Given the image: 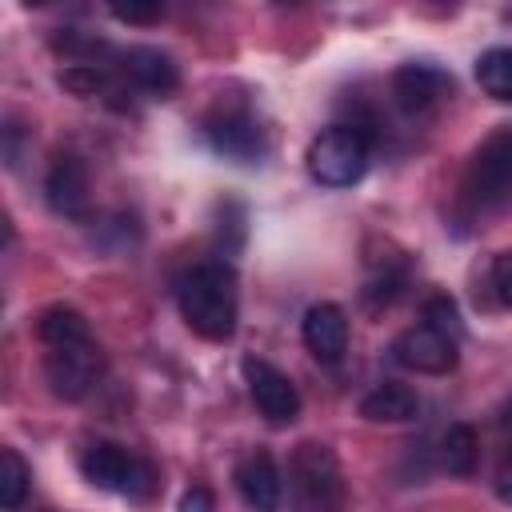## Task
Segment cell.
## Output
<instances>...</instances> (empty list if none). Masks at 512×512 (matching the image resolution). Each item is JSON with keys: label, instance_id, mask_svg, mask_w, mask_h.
I'll return each mask as SVG.
<instances>
[{"label": "cell", "instance_id": "7c38bea8", "mask_svg": "<svg viewBox=\"0 0 512 512\" xmlns=\"http://www.w3.org/2000/svg\"><path fill=\"white\" fill-rule=\"evenodd\" d=\"M136 464L140 456H132L128 448L112 444V440H92L84 452H80V472L88 484L104 488V492H128L132 476H136Z\"/></svg>", "mask_w": 512, "mask_h": 512}, {"label": "cell", "instance_id": "9c48e42d", "mask_svg": "<svg viewBox=\"0 0 512 512\" xmlns=\"http://www.w3.org/2000/svg\"><path fill=\"white\" fill-rule=\"evenodd\" d=\"M204 136L208 144L224 156V160H236V164H256L264 156V128L248 116V112H220L204 124Z\"/></svg>", "mask_w": 512, "mask_h": 512}, {"label": "cell", "instance_id": "52a82bcc", "mask_svg": "<svg viewBox=\"0 0 512 512\" xmlns=\"http://www.w3.org/2000/svg\"><path fill=\"white\" fill-rule=\"evenodd\" d=\"M456 344H460L456 336H448V332H440V328H432V324H416V328H408V332H400V336L392 340V356H396V364H404V368H412V372L444 376V372H452L456 360H460Z\"/></svg>", "mask_w": 512, "mask_h": 512}, {"label": "cell", "instance_id": "4fadbf2b", "mask_svg": "<svg viewBox=\"0 0 512 512\" xmlns=\"http://www.w3.org/2000/svg\"><path fill=\"white\" fill-rule=\"evenodd\" d=\"M120 72L128 76L132 88H140L148 96H160V100L172 96L176 84H180V72L172 64V56L160 52V48H148V44H136V48L120 52Z\"/></svg>", "mask_w": 512, "mask_h": 512}, {"label": "cell", "instance_id": "30bf717a", "mask_svg": "<svg viewBox=\"0 0 512 512\" xmlns=\"http://www.w3.org/2000/svg\"><path fill=\"white\" fill-rule=\"evenodd\" d=\"M300 336H304V348L320 360V364H340L344 352H348V316L340 304L332 300H320L304 312V324H300Z\"/></svg>", "mask_w": 512, "mask_h": 512}, {"label": "cell", "instance_id": "e0dca14e", "mask_svg": "<svg viewBox=\"0 0 512 512\" xmlns=\"http://www.w3.org/2000/svg\"><path fill=\"white\" fill-rule=\"evenodd\" d=\"M476 456H480V444H476V432L468 424H452L440 440V464L448 468V476H472L476 472Z\"/></svg>", "mask_w": 512, "mask_h": 512}, {"label": "cell", "instance_id": "44dd1931", "mask_svg": "<svg viewBox=\"0 0 512 512\" xmlns=\"http://www.w3.org/2000/svg\"><path fill=\"white\" fill-rule=\"evenodd\" d=\"M424 324H432V328H440V332H448V336L460 340V316H456V304L448 296L424 300Z\"/></svg>", "mask_w": 512, "mask_h": 512}, {"label": "cell", "instance_id": "2e32d148", "mask_svg": "<svg viewBox=\"0 0 512 512\" xmlns=\"http://www.w3.org/2000/svg\"><path fill=\"white\" fill-rule=\"evenodd\" d=\"M36 336H40L48 348H68V344L92 340L88 320H84L76 308H68V304H48V308L36 316Z\"/></svg>", "mask_w": 512, "mask_h": 512}, {"label": "cell", "instance_id": "6da1fadb", "mask_svg": "<svg viewBox=\"0 0 512 512\" xmlns=\"http://www.w3.org/2000/svg\"><path fill=\"white\" fill-rule=\"evenodd\" d=\"M176 304L184 324L212 340L224 344L236 336V316H240V300H236V272L224 260H204L196 268H188L176 284Z\"/></svg>", "mask_w": 512, "mask_h": 512}, {"label": "cell", "instance_id": "3957f363", "mask_svg": "<svg viewBox=\"0 0 512 512\" xmlns=\"http://www.w3.org/2000/svg\"><path fill=\"white\" fill-rule=\"evenodd\" d=\"M372 132L364 124H332L308 144V172L324 188H352L368 172Z\"/></svg>", "mask_w": 512, "mask_h": 512}, {"label": "cell", "instance_id": "ac0fdd59", "mask_svg": "<svg viewBox=\"0 0 512 512\" xmlns=\"http://www.w3.org/2000/svg\"><path fill=\"white\" fill-rule=\"evenodd\" d=\"M476 84L492 96L512 104V48H488L476 60Z\"/></svg>", "mask_w": 512, "mask_h": 512}, {"label": "cell", "instance_id": "cb8c5ba5", "mask_svg": "<svg viewBox=\"0 0 512 512\" xmlns=\"http://www.w3.org/2000/svg\"><path fill=\"white\" fill-rule=\"evenodd\" d=\"M176 512H216V496L204 488V484H192L184 496H180V508Z\"/></svg>", "mask_w": 512, "mask_h": 512}, {"label": "cell", "instance_id": "9a60e30c", "mask_svg": "<svg viewBox=\"0 0 512 512\" xmlns=\"http://www.w3.org/2000/svg\"><path fill=\"white\" fill-rule=\"evenodd\" d=\"M360 416L368 424H408L420 416V396L400 380H384L360 400Z\"/></svg>", "mask_w": 512, "mask_h": 512}, {"label": "cell", "instance_id": "277c9868", "mask_svg": "<svg viewBox=\"0 0 512 512\" xmlns=\"http://www.w3.org/2000/svg\"><path fill=\"white\" fill-rule=\"evenodd\" d=\"M512 196V124H500L468 160L464 200L472 208H496Z\"/></svg>", "mask_w": 512, "mask_h": 512}, {"label": "cell", "instance_id": "8992f818", "mask_svg": "<svg viewBox=\"0 0 512 512\" xmlns=\"http://www.w3.org/2000/svg\"><path fill=\"white\" fill-rule=\"evenodd\" d=\"M100 368H104V356H100V348L92 340L68 344V348H48V360H44L48 388L60 400H84L96 388Z\"/></svg>", "mask_w": 512, "mask_h": 512}, {"label": "cell", "instance_id": "5bb4252c", "mask_svg": "<svg viewBox=\"0 0 512 512\" xmlns=\"http://www.w3.org/2000/svg\"><path fill=\"white\" fill-rule=\"evenodd\" d=\"M44 200L56 216L80 220L88 212V168L76 156H56L44 180Z\"/></svg>", "mask_w": 512, "mask_h": 512}, {"label": "cell", "instance_id": "ba28073f", "mask_svg": "<svg viewBox=\"0 0 512 512\" xmlns=\"http://www.w3.org/2000/svg\"><path fill=\"white\" fill-rule=\"evenodd\" d=\"M452 96V76L440 64L428 60H408L392 72V100L400 104V112L408 116H424L436 104H444Z\"/></svg>", "mask_w": 512, "mask_h": 512}, {"label": "cell", "instance_id": "7402d4cb", "mask_svg": "<svg viewBox=\"0 0 512 512\" xmlns=\"http://www.w3.org/2000/svg\"><path fill=\"white\" fill-rule=\"evenodd\" d=\"M108 12H112L120 24H156V20L164 16V4H160V0H148V4L128 0V4H112Z\"/></svg>", "mask_w": 512, "mask_h": 512}, {"label": "cell", "instance_id": "603a6c76", "mask_svg": "<svg viewBox=\"0 0 512 512\" xmlns=\"http://www.w3.org/2000/svg\"><path fill=\"white\" fill-rule=\"evenodd\" d=\"M488 284H492V292H496V300H500L504 308H512V248H508V252H500V256L492 260V272H488Z\"/></svg>", "mask_w": 512, "mask_h": 512}, {"label": "cell", "instance_id": "8fae6325", "mask_svg": "<svg viewBox=\"0 0 512 512\" xmlns=\"http://www.w3.org/2000/svg\"><path fill=\"white\" fill-rule=\"evenodd\" d=\"M236 488H240V496H244L248 508H256V512H280V504H284V476H280L272 452H264V448L248 452L236 464Z\"/></svg>", "mask_w": 512, "mask_h": 512}, {"label": "cell", "instance_id": "d6986e66", "mask_svg": "<svg viewBox=\"0 0 512 512\" xmlns=\"http://www.w3.org/2000/svg\"><path fill=\"white\" fill-rule=\"evenodd\" d=\"M28 480H32V472H28L24 456H20L16 448H4V452H0V508H4V512H16V508L24 504Z\"/></svg>", "mask_w": 512, "mask_h": 512}, {"label": "cell", "instance_id": "d4e9b609", "mask_svg": "<svg viewBox=\"0 0 512 512\" xmlns=\"http://www.w3.org/2000/svg\"><path fill=\"white\" fill-rule=\"evenodd\" d=\"M496 496H500L504 504H512V452L504 456V464H500V472H496Z\"/></svg>", "mask_w": 512, "mask_h": 512}, {"label": "cell", "instance_id": "484cf974", "mask_svg": "<svg viewBox=\"0 0 512 512\" xmlns=\"http://www.w3.org/2000/svg\"><path fill=\"white\" fill-rule=\"evenodd\" d=\"M500 428H504V432H512V404L504 408V416H500Z\"/></svg>", "mask_w": 512, "mask_h": 512}, {"label": "cell", "instance_id": "5b68a950", "mask_svg": "<svg viewBox=\"0 0 512 512\" xmlns=\"http://www.w3.org/2000/svg\"><path fill=\"white\" fill-rule=\"evenodd\" d=\"M240 372H244V384H248V396H252L256 412L272 428H288L300 416V392L276 364H268L260 356H244Z\"/></svg>", "mask_w": 512, "mask_h": 512}, {"label": "cell", "instance_id": "ffe728a7", "mask_svg": "<svg viewBox=\"0 0 512 512\" xmlns=\"http://www.w3.org/2000/svg\"><path fill=\"white\" fill-rule=\"evenodd\" d=\"M60 84H64L68 92H80V96H92V92H100V88L108 84V76H104V68H88V64H72V68H64V72H60Z\"/></svg>", "mask_w": 512, "mask_h": 512}, {"label": "cell", "instance_id": "7a4b0ae2", "mask_svg": "<svg viewBox=\"0 0 512 512\" xmlns=\"http://www.w3.org/2000/svg\"><path fill=\"white\" fill-rule=\"evenodd\" d=\"M288 492L296 512H344L348 508V480L340 460L328 444L304 440L288 460Z\"/></svg>", "mask_w": 512, "mask_h": 512}]
</instances>
